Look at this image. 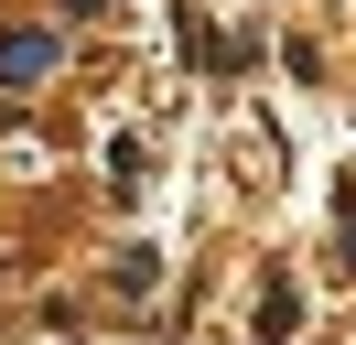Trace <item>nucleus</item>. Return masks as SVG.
<instances>
[{
  "label": "nucleus",
  "mask_w": 356,
  "mask_h": 345,
  "mask_svg": "<svg viewBox=\"0 0 356 345\" xmlns=\"http://www.w3.org/2000/svg\"><path fill=\"white\" fill-rule=\"evenodd\" d=\"M65 11H108V0H65Z\"/></svg>",
  "instance_id": "f03ea898"
},
{
  "label": "nucleus",
  "mask_w": 356,
  "mask_h": 345,
  "mask_svg": "<svg viewBox=\"0 0 356 345\" xmlns=\"http://www.w3.org/2000/svg\"><path fill=\"white\" fill-rule=\"evenodd\" d=\"M44 65H54V33H0V86L44 76Z\"/></svg>",
  "instance_id": "f257e3e1"
}]
</instances>
